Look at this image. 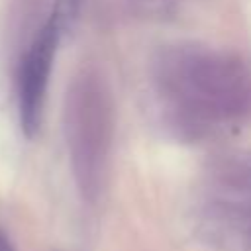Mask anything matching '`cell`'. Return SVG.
I'll list each match as a JSON object with an SVG mask.
<instances>
[{
    "instance_id": "7a4b0ae2",
    "label": "cell",
    "mask_w": 251,
    "mask_h": 251,
    "mask_svg": "<svg viewBox=\"0 0 251 251\" xmlns=\"http://www.w3.org/2000/svg\"><path fill=\"white\" fill-rule=\"evenodd\" d=\"M0 251H14V247H12V243H10V239H8V235L0 229Z\"/></svg>"
},
{
    "instance_id": "6da1fadb",
    "label": "cell",
    "mask_w": 251,
    "mask_h": 251,
    "mask_svg": "<svg viewBox=\"0 0 251 251\" xmlns=\"http://www.w3.org/2000/svg\"><path fill=\"white\" fill-rule=\"evenodd\" d=\"M59 35H61V25H59V14L55 12L35 35L20 65V76H18L20 124L24 135L29 139L35 137L41 127L45 94L53 69V59L59 45Z\"/></svg>"
}]
</instances>
